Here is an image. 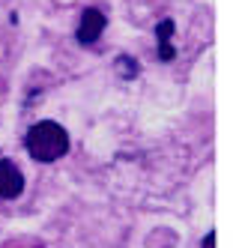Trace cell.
I'll use <instances>...</instances> for the list:
<instances>
[{"label":"cell","mask_w":236,"mask_h":248,"mask_svg":"<svg viewBox=\"0 0 236 248\" xmlns=\"http://www.w3.org/2000/svg\"><path fill=\"white\" fill-rule=\"evenodd\" d=\"M27 153H30V158H36V162H42V165L63 158L69 153L66 129L60 126V123H54V120L36 123V126L27 132Z\"/></svg>","instance_id":"obj_1"},{"label":"cell","mask_w":236,"mask_h":248,"mask_svg":"<svg viewBox=\"0 0 236 248\" xmlns=\"http://www.w3.org/2000/svg\"><path fill=\"white\" fill-rule=\"evenodd\" d=\"M108 18H105V12L96 9V6H90L81 12V21H78V42L81 45H93L99 36H102V30H105Z\"/></svg>","instance_id":"obj_2"},{"label":"cell","mask_w":236,"mask_h":248,"mask_svg":"<svg viewBox=\"0 0 236 248\" xmlns=\"http://www.w3.org/2000/svg\"><path fill=\"white\" fill-rule=\"evenodd\" d=\"M21 191H24L21 168H18L15 162H9V158H3V162H0V198H3V201H15Z\"/></svg>","instance_id":"obj_3"},{"label":"cell","mask_w":236,"mask_h":248,"mask_svg":"<svg viewBox=\"0 0 236 248\" xmlns=\"http://www.w3.org/2000/svg\"><path fill=\"white\" fill-rule=\"evenodd\" d=\"M171 33H173V21H171V18H165V21L156 27V36H158V57L165 60V63L173 60V54H176L173 45H171Z\"/></svg>","instance_id":"obj_4"},{"label":"cell","mask_w":236,"mask_h":248,"mask_svg":"<svg viewBox=\"0 0 236 248\" xmlns=\"http://www.w3.org/2000/svg\"><path fill=\"white\" fill-rule=\"evenodd\" d=\"M201 248H215V233H212V230L204 236V245H201Z\"/></svg>","instance_id":"obj_5"}]
</instances>
